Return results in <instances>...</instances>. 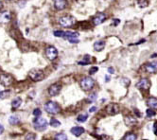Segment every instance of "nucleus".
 I'll use <instances>...</instances> for the list:
<instances>
[{
	"mask_svg": "<svg viewBox=\"0 0 157 140\" xmlns=\"http://www.w3.org/2000/svg\"><path fill=\"white\" fill-rule=\"evenodd\" d=\"M45 55L48 58V60L53 61L57 58V56H58V51H57V49L54 46H48L45 50Z\"/></svg>",
	"mask_w": 157,
	"mask_h": 140,
	"instance_id": "nucleus-9",
	"label": "nucleus"
},
{
	"mask_svg": "<svg viewBox=\"0 0 157 140\" xmlns=\"http://www.w3.org/2000/svg\"><path fill=\"white\" fill-rule=\"evenodd\" d=\"M96 98H97V94H92V95L90 96V100H91V101L95 100Z\"/></svg>",
	"mask_w": 157,
	"mask_h": 140,
	"instance_id": "nucleus-36",
	"label": "nucleus"
},
{
	"mask_svg": "<svg viewBox=\"0 0 157 140\" xmlns=\"http://www.w3.org/2000/svg\"><path fill=\"white\" fill-rule=\"evenodd\" d=\"M146 113H147V117H154V116H155V114H156V113H155V111H153L151 108L148 109L147 112H146Z\"/></svg>",
	"mask_w": 157,
	"mask_h": 140,
	"instance_id": "nucleus-29",
	"label": "nucleus"
},
{
	"mask_svg": "<svg viewBox=\"0 0 157 140\" xmlns=\"http://www.w3.org/2000/svg\"><path fill=\"white\" fill-rule=\"evenodd\" d=\"M109 80H110V78L108 76H106V81H109Z\"/></svg>",
	"mask_w": 157,
	"mask_h": 140,
	"instance_id": "nucleus-42",
	"label": "nucleus"
},
{
	"mask_svg": "<svg viewBox=\"0 0 157 140\" xmlns=\"http://www.w3.org/2000/svg\"><path fill=\"white\" fill-rule=\"evenodd\" d=\"M9 122L10 124H12V125H17V124L20 123V118L17 116H12L9 118Z\"/></svg>",
	"mask_w": 157,
	"mask_h": 140,
	"instance_id": "nucleus-21",
	"label": "nucleus"
},
{
	"mask_svg": "<svg viewBox=\"0 0 157 140\" xmlns=\"http://www.w3.org/2000/svg\"><path fill=\"white\" fill-rule=\"evenodd\" d=\"M56 140H66L67 139V136H65V133H57L55 136Z\"/></svg>",
	"mask_w": 157,
	"mask_h": 140,
	"instance_id": "nucleus-28",
	"label": "nucleus"
},
{
	"mask_svg": "<svg viewBox=\"0 0 157 140\" xmlns=\"http://www.w3.org/2000/svg\"><path fill=\"white\" fill-rule=\"evenodd\" d=\"M136 138H137V136H135L134 133H128L126 136L123 137V139H125V140H134V139H136Z\"/></svg>",
	"mask_w": 157,
	"mask_h": 140,
	"instance_id": "nucleus-24",
	"label": "nucleus"
},
{
	"mask_svg": "<svg viewBox=\"0 0 157 140\" xmlns=\"http://www.w3.org/2000/svg\"><path fill=\"white\" fill-rule=\"evenodd\" d=\"M145 71L147 73L154 74L157 72V63L156 62H153V63H149L145 65Z\"/></svg>",
	"mask_w": 157,
	"mask_h": 140,
	"instance_id": "nucleus-12",
	"label": "nucleus"
},
{
	"mask_svg": "<svg viewBox=\"0 0 157 140\" xmlns=\"http://www.w3.org/2000/svg\"><path fill=\"white\" fill-rule=\"evenodd\" d=\"M96 110H97V107L94 106V107L90 108V110H89V112H90V113H94V112H95Z\"/></svg>",
	"mask_w": 157,
	"mask_h": 140,
	"instance_id": "nucleus-40",
	"label": "nucleus"
},
{
	"mask_svg": "<svg viewBox=\"0 0 157 140\" xmlns=\"http://www.w3.org/2000/svg\"><path fill=\"white\" fill-rule=\"evenodd\" d=\"M45 110L48 112V114H52V115H56L60 112V106L58 105V103H56L55 101H48L45 104Z\"/></svg>",
	"mask_w": 157,
	"mask_h": 140,
	"instance_id": "nucleus-3",
	"label": "nucleus"
},
{
	"mask_svg": "<svg viewBox=\"0 0 157 140\" xmlns=\"http://www.w3.org/2000/svg\"><path fill=\"white\" fill-rule=\"evenodd\" d=\"M22 104V100L20 97H15L12 102V109H17Z\"/></svg>",
	"mask_w": 157,
	"mask_h": 140,
	"instance_id": "nucleus-20",
	"label": "nucleus"
},
{
	"mask_svg": "<svg viewBox=\"0 0 157 140\" xmlns=\"http://www.w3.org/2000/svg\"><path fill=\"white\" fill-rule=\"evenodd\" d=\"M147 104L151 109H157V98L156 97H150L147 100Z\"/></svg>",
	"mask_w": 157,
	"mask_h": 140,
	"instance_id": "nucleus-18",
	"label": "nucleus"
},
{
	"mask_svg": "<svg viewBox=\"0 0 157 140\" xmlns=\"http://www.w3.org/2000/svg\"><path fill=\"white\" fill-rule=\"evenodd\" d=\"M61 90H62V85L60 84H53L48 88V94L51 97H55L60 94Z\"/></svg>",
	"mask_w": 157,
	"mask_h": 140,
	"instance_id": "nucleus-7",
	"label": "nucleus"
},
{
	"mask_svg": "<svg viewBox=\"0 0 157 140\" xmlns=\"http://www.w3.org/2000/svg\"><path fill=\"white\" fill-rule=\"evenodd\" d=\"M3 132H4V127L1 125V124H0V134H2Z\"/></svg>",
	"mask_w": 157,
	"mask_h": 140,
	"instance_id": "nucleus-41",
	"label": "nucleus"
},
{
	"mask_svg": "<svg viewBox=\"0 0 157 140\" xmlns=\"http://www.w3.org/2000/svg\"><path fill=\"white\" fill-rule=\"evenodd\" d=\"M105 110H106L107 114H109V115L114 116V115H117V114L119 112V106L117 104V103H110V104H108L106 106Z\"/></svg>",
	"mask_w": 157,
	"mask_h": 140,
	"instance_id": "nucleus-10",
	"label": "nucleus"
},
{
	"mask_svg": "<svg viewBox=\"0 0 157 140\" xmlns=\"http://www.w3.org/2000/svg\"><path fill=\"white\" fill-rule=\"evenodd\" d=\"M1 8H2V3L0 2V9H1Z\"/></svg>",
	"mask_w": 157,
	"mask_h": 140,
	"instance_id": "nucleus-43",
	"label": "nucleus"
},
{
	"mask_svg": "<svg viewBox=\"0 0 157 140\" xmlns=\"http://www.w3.org/2000/svg\"><path fill=\"white\" fill-rule=\"evenodd\" d=\"M53 2L55 9L58 11H62L66 7V0H53Z\"/></svg>",
	"mask_w": 157,
	"mask_h": 140,
	"instance_id": "nucleus-13",
	"label": "nucleus"
},
{
	"mask_svg": "<svg viewBox=\"0 0 157 140\" xmlns=\"http://www.w3.org/2000/svg\"><path fill=\"white\" fill-rule=\"evenodd\" d=\"M124 122L127 126L131 127V126L135 125V124L137 123V120L134 116H127V117H125V118H124Z\"/></svg>",
	"mask_w": 157,
	"mask_h": 140,
	"instance_id": "nucleus-14",
	"label": "nucleus"
},
{
	"mask_svg": "<svg viewBox=\"0 0 157 140\" xmlns=\"http://www.w3.org/2000/svg\"><path fill=\"white\" fill-rule=\"evenodd\" d=\"M153 133L155 134H157V121H155L153 123Z\"/></svg>",
	"mask_w": 157,
	"mask_h": 140,
	"instance_id": "nucleus-35",
	"label": "nucleus"
},
{
	"mask_svg": "<svg viewBox=\"0 0 157 140\" xmlns=\"http://www.w3.org/2000/svg\"><path fill=\"white\" fill-rule=\"evenodd\" d=\"M33 125L37 131H44L48 127V121L45 118L36 117V118L33 120Z\"/></svg>",
	"mask_w": 157,
	"mask_h": 140,
	"instance_id": "nucleus-4",
	"label": "nucleus"
},
{
	"mask_svg": "<svg viewBox=\"0 0 157 140\" xmlns=\"http://www.w3.org/2000/svg\"><path fill=\"white\" fill-rule=\"evenodd\" d=\"M90 58H91L90 56L85 55V56H84V58H83V61H81V62H78V64L80 65H87L89 63H90Z\"/></svg>",
	"mask_w": 157,
	"mask_h": 140,
	"instance_id": "nucleus-22",
	"label": "nucleus"
},
{
	"mask_svg": "<svg viewBox=\"0 0 157 140\" xmlns=\"http://www.w3.org/2000/svg\"><path fill=\"white\" fill-rule=\"evenodd\" d=\"M10 92L9 90H5V91H1L0 92V100H4V98H6L10 96Z\"/></svg>",
	"mask_w": 157,
	"mask_h": 140,
	"instance_id": "nucleus-27",
	"label": "nucleus"
},
{
	"mask_svg": "<svg viewBox=\"0 0 157 140\" xmlns=\"http://www.w3.org/2000/svg\"><path fill=\"white\" fill-rule=\"evenodd\" d=\"M105 48V42L102 40L97 41V42L94 44V48H95L96 51H101Z\"/></svg>",
	"mask_w": 157,
	"mask_h": 140,
	"instance_id": "nucleus-16",
	"label": "nucleus"
},
{
	"mask_svg": "<svg viewBox=\"0 0 157 140\" xmlns=\"http://www.w3.org/2000/svg\"><path fill=\"white\" fill-rule=\"evenodd\" d=\"M137 3L140 8H146L149 6V0H138Z\"/></svg>",
	"mask_w": 157,
	"mask_h": 140,
	"instance_id": "nucleus-26",
	"label": "nucleus"
},
{
	"mask_svg": "<svg viewBox=\"0 0 157 140\" xmlns=\"http://www.w3.org/2000/svg\"><path fill=\"white\" fill-rule=\"evenodd\" d=\"M105 19H106V14L103 13V12H99L93 18L92 21H93V24L95 26H98V25L102 24L104 21H105Z\"/></svg>",
	"mask_w": 157,
	"mask_h": 140,
	"instance_id": "nucleus-11",
	"label": "nucleus"
},
{
	"mask_svg": "<svg viewBox=\"0 0 157 140\" xmlns=\"http://www.w3.org/2000/svg\"><path fill=\"white\" fill-rule=\"evenodd\" d=\"M108 72L110 74H114V69L113 68V67H109L108 68Z\"/></svg>",
	"mask_w": 157,
	"mask_h": 140,
	"instance_id": "nucleus-37",
	"label": "nucleus"
},
{
	"mask_svg": "<svg viewBox=\"0 0 157 140\" xmlns=\"http://www.w3.org/2000/svg\"><path fill=\"white\" fill-rule=\"evenodd\" d=\"M50 125L54 128H57V127H60L61 126V122L59 120H57L56 118H51L50 119Z\"/></svg>",
	"mask_w": 157,
	"mask_h": 140,
	"instance_id": "nucleus-25",
	"label": "nucleus"
},
{
	"mask_svg": "<svg viewBox=\"0 0 157 140\" xmlns=\"http://www.w3.org/2000/svg\"><path fill=\"white\" fill-rule=\"evenodd\" d=\"M13 82V78L10 74H0V84L5 87H9L12 84Z\"/></svg>",
	"mask_w": 157,
	"mask_h": 140,
	"instance_id": "nucleus-6",
	"label": "nucleus"
},
{
	"mask_svg": "<svg viewBox=\"0 0 157 140\" xmlns=\"http://www.w3.org/2000/svg\"><path fill=\"white\" fill-rule=\"evenodd\" d=\"M29 76L31 80L33 81H41L44 80L45 78V73L41 69H37V68H34V69H31L29 73Z\"/></svg>",
	"mask_w": 157,
	"mask_h": 140,
	"instance_id": "nucleus-1",
	"label": "nucleus"
},
{
	"mask_svg": "<svg viewBox=\"0 0 157 140\" xmlns=\"http://www.w3.org/2000/svg\"><path fill=\"white\" fill-rule=\"evenodd\" d=\"M94 85H95V81L90 77H84L81 81V86L84 91L91 90L94 87Z\"/></svg>",
	"mask_w": 157,
	"mask_h": 140,
	"instance_id": "nucleus-5",
	"label": "nucleus"
},
{
	"mask_svg": "<svg viewBox=\"0 0 157 140\" xmlns=\"http://www.w3.org/2000/svg\"><path fill=\"white\" fill-rule=\"evenodd\" d=\"M54 35L56 37H64L65 36V32H62V30H55L54 32Z\"/></svg>",
	"mask_w": 157,
	"mask_h": 140,
	"instance_id": "nucleus-30",
	"label": "nucleus"
},
{
	"mask_svg": "<svg viewBox=\"0 0 157 140\" xmlns=\"http://www.w3.org/2000/svg\"><path fill=\"white\" fill-rule=\"evenodd\" d=\"M87 118H88V115L87 114H81V115H80L78 117H77V120L78 122H85L87 120Z\"/></svg>",
	"mask_w": 157,
	"mask_h": 140,
	"instance_id": "nucleus-23",
	"label": "nucleus"
},
{
	"mask_svg": "<svg viewBox=\"0 0 157 140\" xmlns=\"http://www.w3.org/2000/svg\"><path fill=\"white\" fill-rule=\"evenodd\" d=\"M83 133H84V129H83L82 127L77 126V127H73L71 129V133L74 134L75 136H80Z\"/></svg>",
	"mask_w": 157,
	"mask_h": 140,
	"instance_id": "nucleus-15",
	"label": "nucleus"
},
{
	"mask_svg": "<svg viewBox=\"0 0 157 140\" xmlns=\"http://www.w3.org/2000/svg\"><path fill=\"white\" fill-rule=\"evenodd\" d=\"M10 20V13L9 12H3L0 13V21L3 23H7Z\"/></svg>",
	"mask_w": 157,
	"mask_h": 140,
	"instance_id": "nucleus-17",
	"label": "nucleus"
},
{
	"mask_svg": "<svg viewBox=\"0 0 157 140\" xmlns=\"http://www.w3.org/2000/svg\"><path fill=\"white\" fill-rule=\"evenodd\" d=\"M134 113L136 114V116H137L138 117H140L141 116H142V114L139 113V112H138V110H136V109H134Z\"/></svg>",
	"mask_w": 157,
	"mask_h": 140,
	"instance_id": "nucleus-39",
	"label": "nucleus"
},
{
	"mask_svg": "<svg viewBox=\"0 0 157 140\" xmlns=\"http://www.w3.org/2000/svg\"><path fill=\"white\" fill-rule=\"evenodd\" d=\"M150 80L146 79V78L139 80V81L136 84V88H138L139 90H148L150 89Z\"/></svg>",
	"mask_w": 157,
	"mask_h": 140,
	"instance_id": "nucleus-8",
	"label": "nucleus"
},
{
	"mask_svg": "<svg viewBox=\"0 0 157 140\" xmlns=\"http://www.w3.org/2000/svg\"><path fill=\"white\" fill-rule=\"evenodd\" d=\"M98 68L97 66H93V67H91V68H90V70H89V74H90V75L95 74L96 72H98Z\"/></svg>",
	"mask_w": 157,
	"mask_h": 140,
	"instance_id": "nucleus-32",
	"label": "nucleus"
},
{
	"mask_svg": "<svg viewBox=\"0 0 157 140\" xmlns=\"http://www.w3.org/2000/svg\"><path fill=\"white\" fill-rule=\"evenodd\" d=\"M114 26H117V25H118L119 23H120V20L119 19H114Z\"/></svg>",
	"mask_w": 157,
	"mask_h": 140,
	"instance_id": "nucleus-38",
	"label": "nucleus"
},
{
	"mask_svg": "<svg viewBox=\"0 0 157 140\" xmlns=\"http://www.w3.org/2000/svg\"><path fill=\"white\" fill-rule=\"evenodd\" d=\"M33 115L35 116V117H40L41 115H42V112H41V110L39 108H36V109H34V111H33Z\"/></svg>",
	"mask_w": 157,
	"mask_h": 140,
	"instance_id": "nucleus-33",
	"label": "nucleus"
},
{
	"mask_svg": "<svg viewBox=\"0 0 157 140\" xmlns=\"http://www.w3.org/2000/svg\"><path fill=\"white\" fill-rule=\"evenodd\" d=\"M130 80L129 79H125V78H123V79H121V84L124 85V86H129L130 85Z\"/></svg>",
	"mask_w": 157,
	"mask_h": 140,
	"instance_id": "nucleus-31",
	"label": "nucleus"
},
{
	"mask_svg": "<svg viewBox=\"0 0 157 140\" xmlns=\"http://www.w3.org/2000/svg\"><path fill=\"white\" fill-rule=\"evenodd\" d=\"M59 23L61 26L65 28L72 27L76 24V18L71 16V15H65V16H62L59 19Z\"/></svg>",
	"mask_w": 157,
	"mask_h": 140,
	"instance_id": "nucleus-2",
	"label": "nucleus"
},
{
	"mask_svg": "<svg viewBox=\"0 0 157 140\" xmlns=\"http://www.w3.org/2000/svg\"><path fill=\"white\" fill-rule=\"evenodd\" d=\"M36 138V136H35V133H29L27 136L25 137V139H27V140H30V139H35Z\"/></svg>",
	"mask_w": 157,
	"mask_h": 140,
	"instance_id": "nucleus-34",
	"label": "nucleus"
},
{
	"mask_svg": "<svg viewBox=\"0 0 157 140\" xmlns=\"http://www.w3.org/2000/svg\"><path fill=\"white\" fill-rule=\"evenodd\" d=\"M78 36H80L78 32H65V36H64V37H65L67 40H69V39H73V38H78Z\"/></svg>",
	"mask_w": 157,
	"mask_h": 140,
	"instance_id": "nucleus-19",
	"label": "nucleus"
}]
</instances>
